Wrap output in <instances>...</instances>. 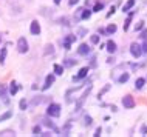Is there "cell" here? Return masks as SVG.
<instances>
[{"label": "cell", "instance_id": "1", "mask_svg": "<svg viewBox=\"0 0 147 137\" xmlns=\"http://www.w3.org/2000/svg\"><path fill=\"white\" fill-rule=\"evenodd\" d=\"M47 114H48L50 117H59L61 116V105L51 103L48 106V109H47Z\"/></svg>", "mask_w": 147, "mask_h": 137}, {"label": "cell", "instance_id": "2", "mask_svg": "<svg viewBox=\"0 0 147 137\" xmlns=\"http://www.w3.org/2000/svg\"><path fill=\"white\" fill-rule=\"evenodd\" d=\"M17 51H19L20 54L28 53V42H26L25 37H20V39L17 40Z\"/></svg>", "mask_w": 147, "mask_h": 137}, {"label": "cell", "instance_id": "3", "mask_svg": "<svg viewBox=\"0 0 147 137\" xmlns=\"http://www.w3.org/2000/svg\"><path fill=\"white\" fill-rule=\"evenodd\" d=\"M130 53H132V56L133 57H141V54H142V48H141V45H138V43H132L130 45Z\"/></svg>", "mask_w": 147, "mask_h": 137}, {"label": "cell", "instance_id": "4", "mask_svg": "<svg viewBox=\"0 0 147 137\" xmlns=\"http://www.w3.org/2000/svg\"><path fill=\"white\" fill-rule=\"evenodd\" d=\"M122 105L127 108V109H132L135 106V100H133V97L132 96H125L124 99H122Z\"/></svg>", "mask_w": 147, "mask_h": 137}, {"label": "cell", "instance_id": "5", "mask_svg": "<svg viewBox=\"0 0 147 137\" xmlns=\"http://www.w3.org/2000/svg\"><path fill=\"white\" fill-rule=\"evenodd\" d=\"M30 31H31V34H34V36H39V34H40V25H39L37 20H33V22H31Z\"/></svg>", "mask_w": 147, "mask_h": 137}, {"label": "cell", "instance_id": "6", "mask_svg": "<svg viewBox=\"0 0 147 137\" xmlns=\"http://www.w3.org/2000/svg\"><path fill=\"white\" fill-rule=\"evenodd\" d=\"M88 71H90L88 66H84V68H81V69H79V72H78V76H74V80H81V79H84L87 74H88Z\"/></svg>", "mask_w": 147, "mask_h": 137}, {"label": "cell", "instance_id": "7", "mask_svg": "<svg viewBox=\"0 0 147 137\" xmlns=\"http://www.w3.org/2000/svg\"><path fill=\"white\" fill-rule=\"evenodd\" d=\"M54 79H56V77H54L53 74H50V76H47V79H45V85L42 86V89H43V91H47V89H48V88L51 86V85L54 83Z\"/></svg>", "mask_w": 147, "mask_h": 137}, {"label": "cell", "instance_id": "8", "mask_svg": "<svg viewBox=\"0 0 147 137\" xmlns=\"http://www.w3.org/2000/svg\"><path fill=\"white\" fill-rule=\"evenodd\" d=\"M74 40H76V36H71V34L63 39V46H65V49H70V45L73 43Z\"/></svg>", "mask_w": 147, "mask_h": 137}, {"label": "cell", "instance_id": "9", "mask_svg": "<svg viewBox=\"0 0 147 137\" xmlns=\"http://www.w3.org/2000/svg\"><path fill=\"white\" fill-rule=\"evenodd\" d=\"M78 53L81 54V56H87V54L90 53V48H88V45H87V43H82V45L78 48Z\"/></svg>", "mask_w": 147, "mask_h": 137}, {"label": "cell", "instance_id": "10", "mask_svg": "<svg viewBox=\"0 0 147 137\" xmlns=\"http://www.w3.org/2000/svg\"><path fill=\"white\" fill-rule=\"evenodd\" d=\"M107 51H109V53L110 54H113L115 53V51H116V43H115V42L113 40H109V42H107Z\"/></svg>", "mask_w": 147, "mask_h": 137}, {"label": "cell", "instance_id": "11", "mask_svg": "<svg viewBox=\"0 0 147 137\" xmlns=\"http://www.w3.org/2000/svg\"><path fill=\"white\" fill-rule=\"evenodd\" d=\"M17 91H19V85H17V83H16V82L13 80V82H11V88H9L11 96H16V94H17Z\"/></svg>", "mask_w": 147, "mask_h": 137}, {"label": "cell", "instance_id": "12", "mask_svg": "<svg viewBox=\"0 0 147 137\" xmlns=\"http://www.w3.org/2000/svg\"><path fill=\"white\" fill-rule=\"evenodd\" d=\"M135 5V0H129V2L125 3L124 6H122V11H124V13H129L130 9H132V6Z\"/></svg>", "mask_w": 147, "mask_h": 137}, {"label": "cell", "instance_id": "13", "mask_svg": "<svg viewBox=\"0 0 147 137\" xmlns=\"http://www.w3.org/2000/svg\"><path fill=\"white\" fill-rule=\"evenodd\" d=\"M132 17H133V13H130L129 17H127V20H125V23H124V31H127V29L130 28V22H132Z\"/></svg>", "mask_w": 147, "mask_h": 137}, {"label": "cell", "instance_id": "14", "mask_svg": "<svg viewBox=\"0 0 147 137\" xmlns=\"http://www.w3.org/2000/svg\"><path fill=\"white\" fill-rule=\"evenodd\" d=\"M144 83H146V80L142 79V77H140V79L136 80V83H135V86H136V89H141L142 86H144Z\"/></svg>", "mask_w": 147, "mask_h": 137}, {"label": "cell", "instance_id": "15", "mask_svg": "<svg viewBox=\"0 0 147 137\" xmlns=\"http://www.w3.org/2000/svg\"><path fill=\"white\" fill-rule=\"evenodd\" d=\"M54 74H57V76L63 74V66L62 65H54Z\"/></svg>", "mask_w": 147, "mask_h": 137}, {"label": "cell", "instance_id": "16", "mask_svg": "<svg viewBox=\"0 0 147 137\" xmlns=\"http://www.w3.org/2000/svg\"><path fill=\"white\" fill-rule=\"evenodd\" d=\"M5 57H6V48H2V51H0V63H5Z\"/></svg>", "mask_w": 147, "mask_h": 137}, {"label": "cell", "instance_id": "17", "mask_svg": "<svg viewBox=\"0 0 147 137\" xmlns=\"http://www.w3.org/2000/svg\"><path fill=\"white\" fill-rule=\"evenodd\" d=\"M116 25H109V26H107V34H115V33H116Z\"/></svg>", "mask_w": 147, "mask_h": 137}, {"label": "cell", "instance_id": "18", "mask_svg": "<svg viewBox=\"0 0 147 137\" xmlns=\"http://www.w3.org/2000/svg\"><path fill=\"white\" fill-rule=\"evenodd\" d=\"M91 15V11L90 9H84V13H82V15H81V19H84V20H87Z\"/></svg>", "mask_w": 147, "mask_h": 137}, {"label": "cell", "instance_id": "19", "mask_svg": "<svg viewBox=\"0 0 147 137\" xmlns=\"http://www.w3.org/2000/svg\"><path fill=\"white\" fill-rule=\"evenodd\" d=\"M6 96V85H0V99Z\"/></svg>", "mask_w": 147, "mask_h": 137}, {"label": "cell", "instance_id": "20", "mask_svg": "<svg viewBox=\"0 0 147 137\" xmlns=\"http://www.w3.org/2000/svg\"><path fill=\"white\" fill-rule=\"evenodd\" d=\"M129 77H130V76H129L127 72H125V74H122V76L119 77V83H124V82H127V80H129Z\"/></svg>", "mask_w": 147, "mask_h": 137}, {"label": "cell", "instance_id": "21", "mask_svg": "<svg viewBox=\"0 0 147 137\" xmlns=\"http://www.w3.org/2000/svg\"><path fill=\"white\" fill-rule=\"evenodd\" d=\"M11 116H13V112H11V111L5 112V114H3V116H0V122H2V120H6V119H9Z\"/></svg>", "mask_w": 147, "mask_h": 137}, {"label": "cell", "instance_id": "22", "mask_svg": "<svg viewBox=\"0 0 147 137\" xmlns=\"http://www.w3.org/2000/svg\"><path fill=\"white\" fill-rule=\"evenodd\" d=\"M26 105H28V103H26V100H25V99H22V100H20V103H19V106H20L22 111H25V109H26Z\"/></svg>", "mask_w": 147, "mask_h": 137}, {"label": "cell", "instance_id": "23", "mask_svg": "<svg viewBox=\"0 0 147 137\" xmlns=\"http://www.w3.org/2000/svg\"><path fill=\"white\" fill-rule=\"evenodd\" d=\"M0 136H16V132L6 130V131H2V132H0Z\"/></svg>", "mask_w": 147, "mask_h": 137}, {"label": "cell", "instance_id": "24", "mask_svg": "<svg viewBox=\"0 0 147 137\" xmlns=\"http://www.w3.org/2000/svg\"><path fill=\"white\" fill-rule=\"evenodd\" d=\"M90 40H91V43H93V45H98L99 43V36H91Z\"/></svg>", "mask_w": 147, "mask_h": 137}, {"label": "cell", "instance_id": "25", "mask_svg": "<svg viewBox=\"0 0 147 137\" xmlns=\"http://www.w3.org/2000/svg\"><path fill=\"white\" fill-rule=\"evenodd\" d=\"M142 28H144V22H140V23H136V28H135V29H136V31H141Z\"/></svg>", "mask_w": 147, "mask_h": 137}, {"label": "cell", "instance_id": "26", "mask_svg": "<svg viewBox=\"0 0 147 137\" xmlns=\"http://www.w3.org/2000/svg\"><path fill=\"white\" fill-rule=\"evenodd\" d=\"M101 9H102V3H96L94 8H93V11H96V13H98V11H101Z\"/></svg>", "mask_w": 147, "mask_h": 137}, {"label": "cell", "instance_id": "27", "mask_svg": "<svg viewBox=\"0 0 147 137\" xmlns=\"http://www.w3.org/2000/svg\"><path fill=\"white\" fill-rule=\"evenodd\" d=\"M141 48H142V53H147V39H144V43L141 45Z\"/></svg>", "mask_w": 147, "mask_h": 137}, {"label": "cell", "instance_id": "28", "mask_svg": "<svg viewBox=\"0 0 147 137\" xmlns=\"http://www.w3.org/2000/svg\"><path fill=\"white\" fill-rule=\"evenodd\" d=\"M33 132H34L36 136L40 134V126H39V125H37V126H34V128H33Z\"/></svg>", "mask_w": 147, "mask_h": 137}, {"label": "cell", "instance_id": "29", "mask_svg": "<svg viewBox=\"0 0 147 137\" xmlns=\"http://www.w3.org/2000/svg\"><path fill=\"white\" fill-rule=\"evenodd\" d=\"M101 132H102V130H101V128H98L96 132H94V137H99V136H101Z\"/></svg>", "mask_w": 147, "mask_h": 137}, {"label": "cell", "instance_id": "30", "mask_svg": "<svg viewBox=\"0 0 147 137\" xmlns=\"http://www.w3.org/2000/svg\"><path fill=\"white\" fill-rule=\"evenodd\" d=\"M85 125H91V117H88V116L85 117Z\"/></svg>", "mask_w": 147, "mask_h": 137}, {"label": "cell", "instance_id": "31", "mask_svg": "<svg viewBox=\"0 0 147 137\" xmlns=\"http://www.w3.org/2000/svg\"><path fill=\"white\" fill-rule=\"evenodd\" d=\"M40 102H42L40 97H39V99H34V100H33V105H37V103H40Z\"/></svg>", "mask_w": 147, "mask_h": 137}, {"label": "cell", "instance_id": "32", "mask_svg": "<svg viewBox=\"0 0 147 137\" xmlns=\"http://www.w3.org/2000/svg\"><path fill=\"white\" fill-rule=\"evenodd\" d=\"M141 37H142V39H147V29H144V31H142Z\"/></svg>", "mask_w": 147, "mask_h": 137}, {"label": "cell", "instance_id": "33", "mask_svg": "<svg viewBox=\"0 0 147 137\" xmlns=\"http://www.w3.org/2000/svg\"><path fill=\"white\" fill-rule=\"evenodd\" d=\"M113 13H115V6H112V9H110V13H109V14H107V17H110V15H112Z\"/></svg>", "mask_w": 147, "mask_h": 137}, {"label": "cell", "instance_id": "34", "mask_svg": "<svg viewBox=\"0 0 147 137\" xmlns=\"http://www.w3.org/2000/svg\"><path fill=\"white\" fill-rule=\"evenodd\" d=\"M43 122H45L47 126H51V128H53V123H51V122H48V120H43Z\"/></svg>", "mask_w": 147, "mask_h": 137}, {"label": "cell", "instance_id": "35", "mask_svg": "<svg viewBox=\"0 0 147 137\" xmlns=\"http://www.w3.org/2000/svg\"><path fill=\"white\" fill-rule=\"evenodd\" d=\"M78 3V0H70V6H73V5H76Z\"/></svg>", "mask_w": 147, "mask_h": 137}, {"label": "cell", "instance_id": "36", "mask_svg": "<svg viewBox=\"0 0 147 137\" xmlns=\"http://www.w3.org/2000/svg\"><path fill=\"white\" fill-rule=\"evenodd\" d=\"M61 2H62V0H54V3H56V5H59Z\"/></svg>", "mask_w": 147, "mask_h": 137}]
</instances>
